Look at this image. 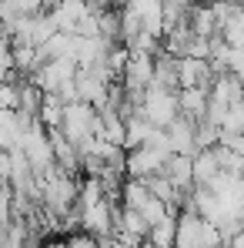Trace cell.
Listing matches in <instances>:
<instances>
[{"label": "cell", "mask_w": 244, "mask_h": 248, "mask_svg": "<svg viewBox=\"0 0 244 248\" xmlns=\"http://www.w3.org/2000/svg\"><path fill=\"white\" fill-rule=\"evenodd\" d=\"M217 171H221V168H217L214 148H201V151L191 158V178H194V185H207Z\"/></svg>", "instance_id": "8fae6325"}, {"label": "cell", "mask_w": 244, "mask_h": 248, "mask_svg": "<svg viewBox=\"0 0 244 248\" xmlns=\"http://www.w3.org/2000/svg\"><path fill=\"white\" fill-rule=\"evenodd\" d=\"M161 174L177 188V191H181V195H184V198H187V191L194 188V178H191V158H184V155H171Z\"/></svg>", "instance_id": "ba28073f"}, {"label": "cell", "mask_w": 244, "mask_h": 248, "mask_svg": "<svg viewBox=\"0 0 244 248\" xmlns=\"http://www.w3.org/2000/svg\"><path fill=\"white\" fill-rule=\"evenodd\" d=\"M214 74L217 71L211 67V61H201V57H177V67H174L177 91H184V87H207Z\"/></svg>", "instance_id": "52a82bcc"}, {"label": "cell", "mask_w": 244, "mask_h": 248, "mask_svg": "<svg viewBox=\"0 0 244 248\" xmlns=\"http://www.w3.org/2000/svg\"><path fill=\"white\" fill-rule=\"evenodd\" d=\"M107 248H127V245H107Z\"/></svg>", "instance_id": "4fadbf2b"}, {"label": "cell", "mask_w": 244, "mask_h": 248, "mask_svg": "<svg viewBox=\"0 0 244 248\" xmlns=\"http://www.w3.org/2000/svg\"><path fill=\"white\" fill-rule=\"evenodd\" d=\"M174 248H224L221 232L201 218L198 211L181 208L177 211V232H174Z\"/></svg>", "instance_id": "3957f363"}, {"label": "cell", "mask_w": 244, "mask_h": 248, "mask_svg": "<svg viewBox=\"0 0 244 248\" xmlns=\"http://www.w3.org/2000/svg\"><path fill=\"white\" fill-rule=\"evenodd\" d=\"M174 232H177V215H167L158 225L147 228L144 248H174Z\"/></svg>", "instance_id": "30bf717a"}, {"label": "cell", "mask_w": 244, "mask_h": 248, "mask_svg": "<svg viewBox=\"0 0 244 248\" xmlns=\"http://www.w3.org/2000/svg\"><path fill=\"white\" fill-rule=\"evenodd\" d=\"M151 81H154V54L130 50L127 64H124V71H121V91L124 94H141Z\"/></svg>", "instance_id": "5b68a950"}, {"label": "cell", "mask_w": 244, "mask_h": 248, "mask_svg": "<svg viewBox=\"0 0 244 248\" xmlns=\"http://www.w3.org/2000/svg\"><path fill=\"white\" fill-rule=\"evenodd\" d=\"M90 3H94V7H114L117 0H90Z\"/></svg>", "instance_id": "7c38bea8"}, {"label": "cell", "mask_w": 244, "mask_h": 248, "mask_svg": "<svg viewBox=\"0 0 244 248\" xmlns=\"http://www.w3.org/2000/svg\"><path fill=\"white\" fill-rule=\"evenodd\" d=\"M164 134H167V144H171L174 155H184V158H194L198 155V121L177 114L174 121L164 127Z\"/></svg>", "instance_id": "8992f818"}, {"label": "cell", "mask_w": 244, "mask_h": 248, "mask_svg": "<svg viewBox=\"0 0 244 248\" xmlns=\"http://www.w3.org/2000/svg\"><path fill=\"white\" fill-rule=\"evenodd\" d=\"M77 191H81L77 178L60 171V168H50L43 178H37V198L47 208V215H54V218H64L67 211H74Z\"/></svg>", "instance_id": "6da1fadb"}, {"label": "cell", "mask_w": 244, "mask_h": 248, "mask_svg": "<svg viewBox=\"0 0 244 248\" xmlns=\"http://www.w3.org/2000/svg\"><path fill=\"white\" fill-rule=\"evenodd\" d=\"M97 121H100L97 108H90V104H84V101H71V104H64V114H60L57 131H60L74 148H81L84 141L97 138Z\"/></svg>", "instance_id": "277c9868"}, {"label": "cell", "mask_w": 244, "mask_h": 248, "mask_svg": "<svg viewBox=\"0 0 244 248\" xmlns=\"http://www.w3.org/2000/svg\"><path fill=\"white\" fill-rule=\"evenodd\" d=\"M134 114H141L144 121H151L154 127H167L181 114V108H177V87L147 84L137 94V101H134Z\"/></svg>", "instance_id": "7a4b0ae2"}, {"label": "cell", "mask_w": 244, "mask_h": 248, "mask_svg": "<svg viewBox=\"0 0 244 248\" xmlns=\"http://www.w3.org/2000/svg\"><path fill=\"white\" fill-rule=\"evenodd\" d=\"M177 108H181L184 118L201 121L204 111H207V87H184V91H177Z\"/></svg>", "instance_id": "9c48e42d"}]
</instances>
